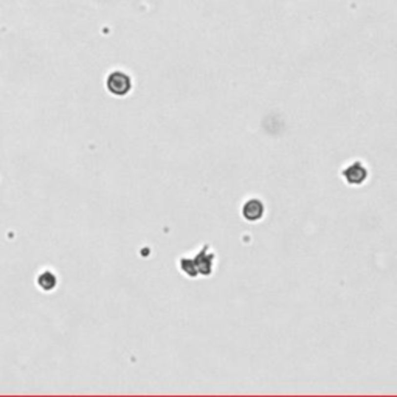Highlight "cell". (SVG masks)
<instances>
[{
	"label": "cell",
	"mask_w": 397,
	"mask_h": 397,
	"mask_svg": "<svg viewBox=\"0 0 397 397\" xmlns=\"http://www.w3.org/2000/svg\"><path fill=\"white\" fill-rule=\"evenodd\" d=\"M343 177L346 179V182L349 185H360L363 183L368 177V169L363 166L361 162H354L352 165H349L345 171H343Z\"/></svg>",
	"instance_id": "cell-1"
},
{
	"label": "cell",
	"mask_w": 397,
	"mask_h": 397,
	"mask_svg": "<svg viewBox=\"0 0 397 397\" xmlns=\"http://www.w3.org/2000/svg\"><path fill=\"white\" fill-rule=\"evenodd\" d=\"M242 213H244V217L247 220H259L264 214V205L262 202H259L258 199H250L249 202H245V205L242 208Z\"/></svg>",
	"instance_id": "cell-2"
},
{
	"label": "cell",
	"mask_w": 397,
	"mask_h": 397,
	"mask_svg": "<svg viewBox=\"0 0 397 397\" xmlns=\"http://www.w3.org/2000/svg\"><path fill=\"white\" fill-rule=\"evenodd\" d=\"M130 87V83H129V78L123 73H113L110 78H109V89L117 93V95H123L129 90Z\"/></svg>",
	"instance_id": "cell-3"
}]
</instances>
